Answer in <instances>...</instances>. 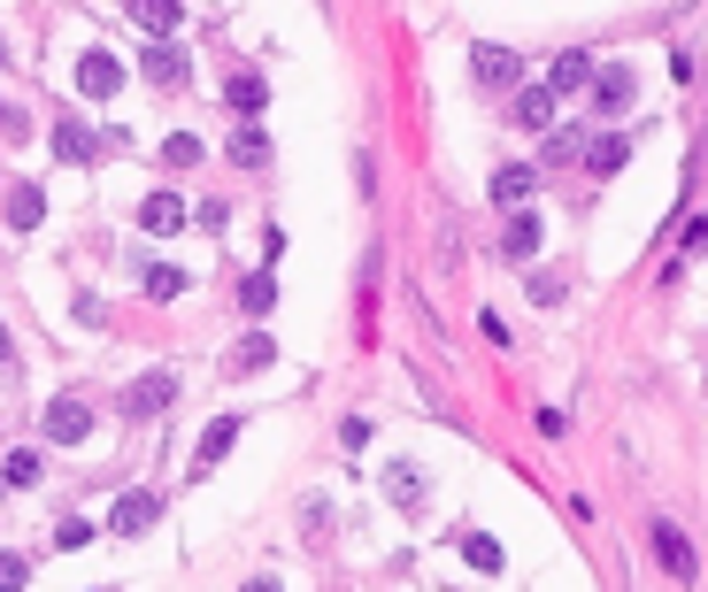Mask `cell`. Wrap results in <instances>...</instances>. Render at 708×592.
Returning a JSON list of instances; mask_svg holds the SVG:
<instances>
[{
  "mask_svg": "<svg viewBox=\"0 0 708 592\" xmlns=\"http://www.w3.org/2000/svg\"><path fill=\"white\" fill-rule=\"evenodd\" d=\"M647 539H655V562H663L678 585H694V578H701V554H694V539H686L670 516H655V523H647Z\"/></svg>",
  "mask_w": 708,
  "mask_h": 592,
  "instance_id": "cell-1",
  "label": "cell"
},
{
  "mask_svg": "<svg viewBox=\"0 0 708 592\" xmlns=\"http://www.w3.org/2000/svg\"><path fill=\"white\" fill-rule=\"evenodd\" d=\"M170 401H177V377L170 370H147V377L124 385V424H147V416H163Z\"/></svg>",
  "mask_w": 708,
  "mask_h": 592,
  "instance_id": "cell-2",
  "label": "cell"
},
{
  "mask_svg": "<svg viewBox=\"0 0 708 592\" xmlns=\"http://www.w3.org/2000/svg\"><path fill=\"white\" fill-rule=\"evenodd\" d=\"M116 85H124V62H116L108 46H85V54H77V93H85V101H116Z\"/></svg>",
  "mask_w": 708,
  "mask_h": 592,
  "instance_id": "cell-3",
  "label": "cell"
},
{
  "mask_svg": "<svg viewBox=\"0 0 708 592\" xmlns=\"http://www.w3.org/2000/svg\"><path fill=\"white\" fill-rule=\"evenodd\" d=\"M39 424H46V439H54V446H77V439H85V432H93V408H85L77 393H54Z\"/></svg>",
  "mask_w": 708,
  "mask_h": 592,
  "instance_id": "cell-4",
  "label": "cell"
},
{
  "mask_svg": "<svg viewBox=\"0 0 708 592\" xmlns=\"http://www.w3.org/2000/svg\"><path fill=\"white\" fill-rule=\"evenodd\" d=\"M632 93H639V77H632L624 62L593 70V108H601V116H624V108H632Z\"/></svg>",
  "mask_w": 708,
  "mask_h": 592,
  "instance_id": "cell-5",
  "label": "cell"
},
{
  "mask_svg": "<svg viewBox=\"0 0 708 592\" xmlns=\"http://www.w3.org/2000/svg\"><path fill=\"white\" fill-rule=\"evenodd\" d=\"M470 70H478V85H524V62L509 54V46H470Z\"/></svg>",
  "mask_w": 708,
  "mask_h": 592,
  "instance_id": "cell-6",
  "label": "cell"
},
{
  "mask_svg": "<svg viewBox=\"0 0 708 592\" xmlns=\"http://www.w3.org/2000/svg\"><path fill=\"white\" fill-rule=\"evenodd\" d=\"M593 70H601V62H593L585 46H570V54H554V70H546V93H554V101H562V93H585V85H593Z\"/></svg>",
  "mask_w": 708,
  "mask_h": 592,
  "instance_id": "cell-7",
  "label": "cell"
},
{
  "mask_svg": "<svg viewBox=\"0 0 708 592\" xmlns=\"http://www.w3.org/2000/svg\"><path fill=\"white\" fill-rule=\"evenodd\" d=\"M155 516H163V500H155V492H124V500H116V516H108V531H116V539H139V531H155Z\"/></svg>",
  "mask_w": 708,
  "mask_h": 592,
  "instance_id": "cell-8",
  "label": "cell"
},
{
  "mask_svg": "<svg viewBox=\"0 0 708 592\" xmlns=\"http://www.w3.org/2000/svg\"><path fill=\"white\" fill-rule=\"evenodd\" d=\"M231 446H239V416H216V424L200 432V446H192V477H208V469H216Z\"/></svg>",
  "mask_w": 708,
  "mask_h": 592,
  "instance_id": "cell-9",
  "label": "cell"
},
{
  "mask_svg": "<svg viewBox=\"0 0 708 592\" xmlns=\"http://www.w3.org/2000/svg\"><path fill=\"white\" fill-rule=\"evenodd\" d=\"M385 500H393L400 516H424V469H416V461H393V469H385Z\"/></svg>",
  "mask_w": 708,
  "mask_h": 592,
  "instance_id": "cell-10",
  "label": "cell"
},
{
  "mask_svg": "<svg viewBox=\"0 0 708 592\" xmlns=\"http://www.w3.org/2000/svg\"><path fill=\"white\" fill-rule=\"evenodd\" d=\"M139 231H155V239L185 231V200H177V193H147V200H139Z\"/></svg>",
  "mask_w": 708,
  "mask_h": 592,
  "instance_id": "cell-11",
  "label": "cell"
},
{
  "mask_svg": "<svg viewBox=\"0 0 708 592\" xmlns=\"http://www.w3.org/2000/svg\"><path fill=\"white\" fill-rule=\"evenodd\" d=\"M93 154H101V139H93V132H85L77 116H62V124H54V162H70V169H85Z\"/></svg>",
  "mask_w": 708,
  "mask_h": 592,
  "instance_id": "cell-12",
  "label": "cell"
},
{
  "mask_svg": "<svg viewBox=\"0 0 708 592\" xmlns=\"http://www.w3.org/2000/svg\"><path fill=\"white\" fill-rule=\"evenodd\" d=\"M223 101H231V108H239V116L254 124V116L270 108V85H262V70H231V85H223Z\"/></svg>",
  "mask_w": 708,
  "mask_h": 592,
  "instance_id": "cell-13",
  "label": "cell"
},
{
  "mask_svg": "<svg viewBox=\"0 0 708 592\" xmlns=\"http://www.w3.org/2000/svg\"><path fill=\"white\" fill-rule=\"evenodd\" d=\"M539 239H546V231H539V216H531V208H509L501 255H509V262H531V255H539Z\"/></svg>",
  "mask_w": 708,
  "mask_h": 592,
  "instance_id": "cell-14",
  "label": "cell"
},
{
  "mask_svg": "<svg viewBox=\"0 0 708 592\" xmlns=\"http://www.w3.org/2000/svg\"><path fill=\"white\" fill-rule=\"evenodd\" d=\"M124 8H132V23H139L147 39H170L177 23H185V8H177V0H124Z\"/></svg>",
  "mask_w": 708,
  "mask_h": 592,
  "instance_id": "cell-15",
  "label": "cell"
},
{
  "mask_svg": "<svg viewBox=\"0 0 708 592\" xmlns=\"http://www.w3.org/2000/svg\"><path fill=\"white\" fill-rule=\"evenodd\" d=\"M531 185H539V169H531V162H501V169H493V200H501V208H524Z\"/></svg>",
  "mask_w": 708,
  "mask_h": 592,
  "instance_id": "cell-16",
  "label": "cell"
},
{
  "mask_svg": "<svg viewBox=\"0 0 708 592\" xmlns=\"http://www.w3.org/2000/svg\"><path fill=\"white\" fill-rule=\"evenodd\" d=\"M524 132H554V93L546 85H517V108H509Z\"/></svg>",
  "mask_w": 708,
  "mask_h": 592,
  "instance_id": "cell-17",
  "label": "cell"
},
{
  "mask_svg": "<svg viewBox=\"0 0 708 592\" xmlns=\"http://www.w3.org/2000/svg\"><path fill=\"white\" fill-rule=\"evenodd\" d=\"M270 362H278V346H270V331H247V339L231 346V362H223V370H231V377H254V370H270Z\"/></svg>",
  "mask_w": 708,
  "mask_h": 592,
  "instance_id": "cell-18",
  "label": "cell"
},
{
  "mask_svg": "<svg viewBox=\"0 0 708 592\" xmlns=\"http://www.w3.org/2000/svg\"><path fill=\"white\" fill-rule=\"evenodd\" d=\"M139 70H147V85H185V54H177L170 39H155V46L139 54Z\"/></svg>",
  "mask_w": 708,
  "mask_h": 592,
  "instance_id": "cell-19",
  "label": "cell"
},
{
  "mask_svg": "<svg viewBox=\"0 0 708 592\" xmlns=\"http://www.w3.org/2000/svg\"><path fill=\"white\" fill-rule=\"evenodd\" d=\"M231 162H239V169H270V132H262V124H239V132H231Z\"/></svg>",
  "mask_w": 708,
  "mask_h": 592,
  "instance_id": "cell-20",
  "label": "cell"
},
{
  "mask_svg": "<svg viewBox=\"0 0 708 592\" xmlns=\"http://www.w3.org/2000/svg\"><path fill=\"white\" fill-rule=\"evenodd\" d=\"M624 162H632V139H624V132H608V139L585 147V169H593V177H616Z\"/></svg>",
  "mask_w": 708,
  "mask_h": 592,
  "instance_id": "cell-21",
  "label": "cell"
},
{
  "mask_svg": "<svg viewBox=\"0 0 708 592\" xmlns=\"http://www.w3.org/2000/svg\"><path fill=\"white\" fill-rule=\"evenodd\" d=\"M39 216H46V193H39V185H15V193H8V224H15V231H39Z\"/></svg>",
  "mask_w": 708,
  "mask_h": 592,
  "instance_id": "cell-22",
  "label": "cell"
},
{
  "mask_svg": "<svg viewBox=\"0 0 708 592\" xmlns=\"http://www.w3.org/2000/svg\"><path fill=\"white\" fill-rule=\"evenodd\" d=\"M39 469H46V461H39L31 446H15V454L0 461V485H8V492H31V485H39Z\"/></svg>",
  "mask_w": 708,
  "mask_h": 592,
  "instance_id": "cell-23",
  "label": "cell"
},
{
  "mask_svg": "<svg viewBox=\"0 0 708 592\" xmlns=\"http://www.w3.org/2000/svg\"><path fill=\"white\" fill-rule=\"evenodd\" d=\"M239 308H247V315H254V323H262V315H270V308H278V278H270V270H254V278H247V285H239Z\"/></svg>",
  "mask_w": 708,
  "mask_h": 592,
  "instance_id": "cell-24",
  "label": "cell"
},
{
  "mask_svg": "<svg viewBox=\"0 0 708 592\" xmlns=\"http://www.w3.org/2000/svg\"><path fill=\"white\" fill-rule=\"evenodd\" d=\"M139 285H147V300H177L185 285H192V278H185L177 262H147V278H139Z\"/></svg>",
  "mask_w": 708,
  "mask_h": 592,
  "instance_id": "cell-25",
  "label": "cell"
},
{
  "mask_svg": "<svg viewBox=\"0 0 708 592\" xmlns=\"http://www.w3.org/2000/svg\"><path fill=\"white\" fill-rule=\"evenodd\" d=\"M200 162H208V147H200L192 132H170V139H163V169H200Z\"/></svg>",
  "mask_w": 708,
  "mask_h": 592,
  "instance_id": "cell-26",
  "label": "cell"
},
{
  "mask_svg": "<svg viewBox=\"0 0 708 592\" xmlns=\"http://www.w3.org/2000/svg\"><path fill=\"white\" fill-rule=\"evenodd\" d=\"M462 562H470V570H501L509 554H501V539H493V531H470V539H462Z\"/></svg>",
  "mask_w": 708,
  "mask_h": 592,
  "instance_id": "cell-27",
  "label": "cell"
},
{
  "mask_svg": "<svg viewBox=\"0 0 708 592\" xmlns=\"http://www.w3.org/2000/svg\"><path fill=\"white\" fill-rule=\"evenodd\" d=\"M54 547H62V554H77V547H93V523H85V516H70V523L54 531Z\"/></svg>",
  "mask_w": 708,
  "mask_h": 592,
  "instance_id": "cell-28",
  "label": "cell"
},
{
  "mask_svg": "<svg viewBox=\"0 0 708 592\" xmlns=\"http://www.w3.org/2000/svg\"><path fill=\"white\" fill-rule=\"evenodd\" d=\"M31 585V562L23 554H0V592H23Z\"/></svg>",
  "mask_w": 708,
  "mask_h": 592,
  "instance_id": "cell-29",
  "label": "cell"
},
{
  "mask_svg": "<svg viewBox=\"0 0 708 592\" xmlns=\"http://www.w3.org/2000/svg\"><path fill=\"white\" fill-rule=\"evenodd\" d=\"M577 154H585L577 132H546V162H577Z\"/></svg>",
  "mask_w": 708,
  "mask_h": 592,
  "instance_id": "cell-30",
  "label": "cell"
},
{
  "mask_svg": "<svg viewBox=\"0 0 708 592\" xmlns=\"http://www.w3.org/2000/svg\"><path fill=\"white\" fill-rule=\"evenodd\" d=\"M531 300H539V308H554V300H562V278H546V270H539V278H531Z\"/></svg>",
  "mask_w": 708,
  "mask_h": 592,
  "instance_id": "cell-31",
  "label": "cell"
},
{
  "mask_svg": "<svg viewBox=\"0 0 708 592\" xmlns=\"http://www.w3.org/2000/svg\"><path fill=\"white\" fill-rule=\"evenodd\" d=\"M340 446H369V416H347L340 424Z\"/></svg>",
  "mask_w": 708,
  "mask_h": 592,
  "instance_id": "cell-32",
  "label": "cell"
},
{
  "mask_svg": "<svg viewBox=\"0 0 708 592\" xmlns=\"http://www.w3.org/2000/svg\"><path fill=\"white\" fill-rule=\"evenodd\" d=\"M686 255H708V216H701V224H686Z\"/></svg>",
  "mask_w": 708,
  "mask_h": 592,
  "instance_id": "cell-33",
  "label": "cell"
},
{
  "mask_svg": "<svg viewBox=\"0 0 708 592\" xmlns=\"http://www.w3.org/2000/svg\"><path fill=\"white\" fill-rule=\"evenodd\" d=\"M8 362H15V339H8V323H0V370H8Z\"/></svg>",
  "mask_w": 708,
  "mask_h": 592,
  "instance_id": "cell-34",
  "label": "cell"
},
{
  "mask_svg": "<svg viewBox=\"0 0 708 592\" xmlns=\"http://www.w3.org/2000/svg\"><path fill=\"white\" fill-rule=\"evenodd\" d=\"M247 592H285V585H278V578H254V585H247Z\"/></svg>",
  "mask_w": 708,
  "mask_h": 592,
  "instance_id": "cell-35",
  "label": "cell"
},
{
  "mask_svg": "<svg viewBox=\"0 0 708 592\" xmlns=\"http://www.w3.org/2000/svg\"><path fill=\"white\" fill-rule=\"evenodd\" d=\"M0 116H8V108H0Z\"/></svg>",
  "mask_w": 708,
  "mask_h": 592,
  "instance_id": "cell-36",
  "label": "cell"
}]
</instances>
